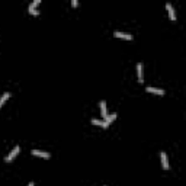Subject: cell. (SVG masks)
Wrapping results in <instances>:
<instances>
[{
	"label": "cell",
	"instance_id": "4",
	"mask_svg": "<svg viewBox=\"0 0 186 186\" xmlns=\"http://www.w3.org/2000/svg\"><path fill=\"white\" fill-rule=\"evenodd\" d=\"M166 9L169 12V18L170 21H176V12H175V7L170 4V3H166Z\"/></svg>",
	"mask_w": 186,
	"mask_h": 186
},
{
	"label": "cell",
	"instance_id": "2",
	"mask_svg": "<svg viewBox=\"0 0 186 186\" xmlns=\"http://www.w3.org/2000/svg\"><path fill=\"white\" fill-rule=\"evenodd\" d=\"M113 36H115V38H122V39H128V41H131V39H132L131 33L119 32V31H115V32H113Z\"/></svg>",
	"mask_w": 186,
	"mask_h": 186
},
{
	"label": "cell",
	"instance_id": "7",
	"mask_svg": "<svg viewBox=\"0 0 186 186\" xmlns=\"http://www.w3.org/2000/svg\"><path fill=\"white\" fill-rule=\"evenodd\" d=\"M145 90H147L148 93H154V95H159V96H163V95H164V90H162V89H157V87H150V86H148Z\"/></svg>",
	"mask_w": 186,
	"mask_h": 186
},
{
	"label": "cell",
	"instance_id": "5",
	"mask_svg": "<svg viewBox=\"0 0 186 186\" xmlns=\"http://www.w3.org/2000/svg\"><path fill=\"white\" fill-rule=\"evenodd\" d=\"M160 159H162V167L164 170H169V160H167V154L162 151L160 153Z\"/></svg>",
	"mask_w": 186,
	"mask_h": 186
},
{
	"label": "cell",
	"instance_id": "15",
	"mask_svg": "<svg viewBox=\"0 0 186 186\" xmlns=\"http://www.w3.org/2000/svg\"><path fill=\"white\" fill-rule=\"evenodd\" d=\"M28 186H35V185H33V182H29V183H28Z\"/></svg>",
	"mask_w": 186,
	"mask_h": 186
},
{
	"label": "cell",
	"instance_id": "8",
	"mask_svg": "<svg viewBox=\"0 0 186 186\" xmlns=\"http://www.w3.org/2000/svg\"><path fill=\"white\" fill-rule=\"evenodd\" d=\"M137 76H138V82L142 83V82H144V74H142V64L141 63L137 64Z\"/></svg>",
	"mask_w": 186,
	"mask_h": 186
},
{
	"label": "cell",
	"instance_id": "14",
	"mask_svg": "<svg viewBox=\"0 0 186 186\" xmlns=\"http://www.w3.org/2000/svg\"><path fill=\"white\" fill-rule=\"evenodd\" d=\"M77 4H79L77 0H73V1H71V6H73V7H77Z\"/></svg>",
	"mask_w": 186,
	"mask_h": 186
},
{
	"label": "cell",
	"instance_id": "10",
	"mask_svg": "<svg viewBox=\"0 0 186 186\" xmlns=\"http://www.w3.org/2000/svg\"><path fill=\"white\" fill-rule=\"evenodd\" d=\"M9 98H10V93H9V92H4V93L1 95V98H0V108L3 106V103H4Z\"/></svg>",
	"mask_w": 186,
	"mask_h": 186
},
{
	"label": "cell",
	"instance_id": "12",
	"mask_svg": "<svg viewBox=\"0 0 186 186\" xmlns=\"http://www.w3.org/2000/svg\"><path fill=\"white\" fill-rule=\"evenodd\" d=\"M39 3H41V1H39V0H35V1H32V3H31V4H29V7H32V9H36V6H38V4H39Z\"/></svg>",
	"mask_w": 186,
	"mask_h": 186
},
{
	"label": "cell",
	"instance_id": "13",
	"mask_svg": "<svg viewBox=\"0 0 186 186\" xmlns=\"http://www.w3.org/2000/svg\"><path fill=\"white\" fill-rule=\"evenodd\" d=\"M29 13L33 15V16H38V15H39V12L36 10V9H32V7H29Z\"/></svg>",
	"mask_w": 186,
	"mask_h": 186
},
{
	"label": "cell",
	"instance_id": "3",
	"mask_svg": "<svg viewBox=\"0 0 186 186\" xmlns=\"http://www.w3.org/2000/svg\"><path fill=\"white\" fill-rule=\"evenodd\" d=\"M31 153H32V156L41 157V159H50V157H51V154L50 153H47V151H41V150H32Z\"/></svg>",
	"mask_w": 186,
	"mask_h": 186
},
{
	"label": "cell",
	"instance_id": "11",
	"mask_svg": "<svg viewBox=\"0 0 186 186\" xmlns=\"http://www.w3.org/2000/svg\"><path fill=\"white\" fill-rule=\"evenodd\" d=\"M116 116H118L116 113H110V115H108V116L105 118V122H108V124L110 125V122H113V121L116 119Z\"/></svg>",
	"mask_w": 186,
	"mask_h": 186
},
{
	"label": "cell",
	"instance_id": "1",
	"mask_svg": "<svg viewBox=\"0 0 186 186\" xmlns=\"http://www.w3.org/2000/svg\"><path fill=\"white\" fill-rule=\"evenodd\" d=\"M19 151H21V147H19V145H16V147H13V150H12L10 153H9V154H7V156H6V159H4V162H6V163H10L12 160H13V159H15V157H16V156L19 154Z\"/></svg>",
	"mask_w": 186,
	"mask_h": 186
},
{
	"label": "cell",
	"instance_id": "9",
	"mask_svg": "<svg viewBox=\"0 0 186 186\" xmlns=\"http://www.w3.org/2000/svg\"><path fill=\"white\" fill-rule=\"evenodd\" d=\"M92 124H93V125H98V127H102V128H108V127H109L108 122L100 121V119H92Z\"/></svg>",
	"mask_w": 186,
	"mask_h": 186
},
{
	"label": "cell",
	"instance_id": "6",
	"mask_svg": "<svg viewBox=\"0 0 186 186\" xmlns=\"http://www.w3.org/2000/svg\"><path fill=\"white\" fill-rule=\"evenodd\" d=\"M100 115H102V118L105 119L106 116H108V110H106V102L105 100H100Z\"/></svg>",
	"mask_w": 186,
	"mask_h": 186
}]
</instances>
